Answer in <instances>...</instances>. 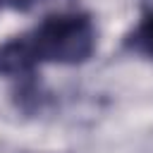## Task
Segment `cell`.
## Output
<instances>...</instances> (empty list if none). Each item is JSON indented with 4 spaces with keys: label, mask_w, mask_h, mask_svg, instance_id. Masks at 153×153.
Listing matches in <instances>:
<instances>
[{
    "label": "cell",
    "mask_w": 153,
    "mask_h": 153,
    "mask_svg": "<svg viewBox=\"0 0 153 153\" xmlns=\"http://www.w3.org/2000/svg\"><path fill=\"white\" fill-rule=\"evenodd\" d=\"M5 5H7V0H0V7H5Z\"/></svg>",
    "instance_id": "cell-5"
},
{
    "label": "cell",
    "mask_w": 153,
    "mask_h": 153,
    "mask_svg": "<svg viewBox=\"0 0 153 153\" xmlns=\"http://www.w3.org/2000/svg\"><path fill=\"white\" fill-rule=\"evenodd\" d=\"M38 67V60L33 55L31 41L26 33L12 36L10 41L0 43V74L10 79H29L33 76V69Z\"/></svg>",
    "instance_id": "cell-2"
},
{
    "label": "cell",
    "mask_w": 153,
    "mask_h": 153,
    "mask_svg": "<svg viewBox=\"0 0 153 153\" xmlns=\"http://www.w3.org/2000/svg\"><path fill=\"white\" fill-rule=\"evenodd\" d=\"M36 2H38V0H7V5H10V7H14V10H19V12L31 10Z\"/></svg>",
    "instance_id": "cell-4"
},
{
    "label": "cell",
    "mask_w": 153,
    "mask_h": 153,
    "mask_svg": "<svg viewBox=\"0 0 153 153\" xmlns=\"http://www.w3.org/2000/svg\"><path fill=\"white\" fill-rule=\"evenodd\" d=\"M124 45H127L131 53L153 60V12H148V14L141 19V24L127 36Z\"/></svg>",
    "instance_id": "cell-3"
},
{
    "label": "cell",
    "mask_w": 153,
    "mask_h": 153,
    "mask_svg": "<svg viewBox=\"0 0 153 153\" xmlns=\"http://www.w3.org/2000/svg\"><path fill=\"white\" fill-rule=\"evenodd\" d=\"M33 55L41 62L81 65L96 48V26L86 12H55L48 14L29 33Z\"/></svg>",
    "instance_id": "cell-1"
}]
</instances>
